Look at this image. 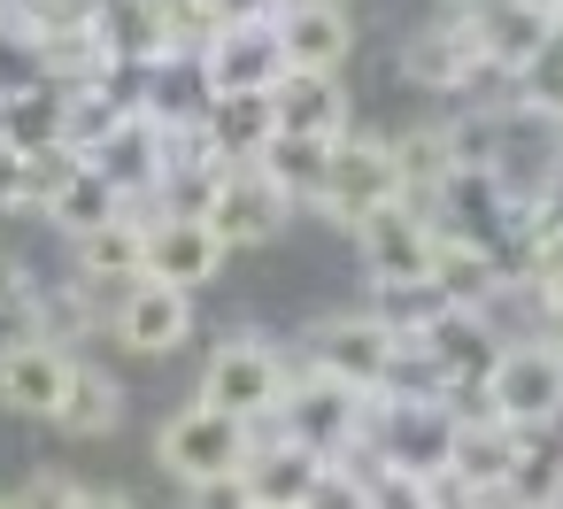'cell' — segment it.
Wrapping results in <instances>:
<instances>
[{"mask_svg":"<svg viewBox=\"0 0 563 509\" xmlns=\"http://www.w3.org/2000/svg\"><path fill=\"white\" fill-rule=\"evenodd\" d=\"M332 147H340V140H294V132H278L255 170H263L294 209H317V193H324V178H332Z\"/></svg>","mask_w":563,"mask_h":509,"instance_id":"26","label":"cell"},{"mask_svg":"<svg viewBox=\"0 0 563 509\" xmlns=\"http://www.w3.org/2000/svg\"><path fill=\"white\" fill-rule=\"evenodd\" d=\"M278 40H286V70L340 78L347 55H355V16H347V0H286Z\"/></svg>","mask_w":563,"mask_h":509,"instance_id":"17","label":"cell"},{"mask_svg":"<svg viewBox=\"0 0 563 509\" xmlns=\"http://www.w3.org/2000/svg\"><path fill=\"white\" fill-rule=\"evenodd\" d=\"M332 478V463L317 455V447H301V440H255V455H247V494H255V509H309L317 501V486Z\"/></svg>","mask_w":563,"mask_h":509,"instance_id":"18","label":"cell"},{"mask_svg":"<svg viewBox=\"0 0 563 509\" xmlns=\"http://www.w3.org/2000/svg\"><path fill=\"white\" fill-rule=\"evenodd\" d=\"M70 509H140V501H132L124 486H78V494H70Z\"/></svg>","mask_w":563,"mask_h":509,"instance_id":"36","label":"cell"},{"mask_svg":"<svg viewBox=\"0 0 563 509\" xmlns=\"http://www.w3.org/2000/svg\"><path fill=\"white\" fill-rule=\"evenodd\" d=\"M70 370H78V355L55 347V340L9 347V355H0V409L47 417V424H55V409H63V394H70Z\"/></svg>","mask_w":563,"mask_h":509,"instance_id":"19","label":"cell"},{"mask_svg":"<svg viewBox=\"0 0 563 509\" xmlns=\"http://www.w3.org/2000/svg\"><path fill=\"white\" fill-rule=\"evenodd\" d=\"M32 340H47V324H40V286H24L16 263H0V355H9V347H32Z\"/></svg>","mask_w":563,"mask_h":509,"instance_id":"30","label":"cell"},{"mask_svg":"<svg viewBox=\"0 0 563 509\" xmlns=\"http://www.w3.org/2000/svg\"><path fill=\"white\" fill-rule=\"evenodd\" d=\"M301 363H309V370H332V378H347V386H363V394H386V386L401 378V332H394L378 309H332V317L309 324Z\"/></svg>","mask_w":563,"mask_h":509,"instance_id":"4","label":"cell"},{"mask_svg":"<svg viewBox=\"0 0 563 509\" xmlns=\"http://www.w3.org/2000/svg\"><path fill=\"white\" fill-rule=\"evenodd\" d=\"M117 417H124V386H117L101 363H78V370H70V394H63V409H55V424H63L70 440H101V432H117Z\"/></svg>","mask_w":563,"mask_h":509,"instance_id":"28","label":"cell"},{"mask_svg":"<svg viewBox=\"0 0 563 509\" xmlns=\"http://www.w3.org/2000/svg\"><path fill=\"white\" fill-rule=\"evenodd\" d=\"M224 232L209 224V217H186V209H147V278L155 286H178V294H194V286H209L217 270H224Z\"/></svg>","mask_w":563,"mask_h":509,"instance_id":"13","label":"cell"},{"mask_svg":"<svg viewBox=\"0 0 563 509\" xmlns=\"http://www.w3.org/2000/svg\"><path fill=\"white\" fill-rule=\"evenodd\" d=\"M525 455H532V432H517V424H501V417H486V409H463V424H455V463H448L455 501H471V509L509 501Z\"/></svg>","mask_w":563,"mask_h":509,"instance_id":"8","label":"cell"},{"mask_svg":"<svg viewBox=\"0 0 563 509\" xmlns=\"http://www.w3.org/2000/svg\"><path fill=\"white\" fill-rule=\"evenodd\" d=\"M0 24H9V0H0Z\"/></svg>","mask_w":563,"mask_h":509,"instance_id":"41","label":"cell"},{"mask_svg":"<svg viewBox=\"0 0 563 509\" xmlns=\"http://www.w3.org/2000/svg\"><path fill=\"white\" fill-rule=\"evenodd\" d=\"M186 509H255V494H247V471H232V478H209V486H186Z\"/></svg>","mask_w":563,"mask_h":509,"instance_id":"31","label":"cell"},{"mask_svg":"<svg viewBox=\"0 0 563 509\" xmlns=\"http://www.w3.org/2000/svg\"><path fill=\"white\" fill-rule=\"evenodd\" d=\"M478 409L517 424V432H548L563 417V347L555 340H509L478 386Z\"/></svg>","mask_w":563,"mask_h":509,"instance_id":"6","label":"cell"},{"mask_svg":"<svg viewBox=\"0 0 563 509\" xmlns=\"http://www.w3.org/2000/svg\"><path fill=\"white\" fill-rule=\"evenodd\" d=\"M9 209H32V155L0 147V217Z\"/></svg>","mask_w":563,"mask_h":509,"instance_id":"32","label":"cell"},{"mask_svg":"<svg viewBox=\"0 0 563 509\" xmlns=\"http://www.w3.org/2000/svg\"><path fill=\"white\" fill-rule=\"evenodd\" d=\"M217 232H224V247L240 255V247H263V240H278L286 224H294V201L255 170V163H232L224 170V186L209 193V209H201Z\"/></svg>","mask_w":563,"mask_h":509,"instance_id":"15","label":"cell"},{"mask_svg":"<svg viewBox=\"0 0 563 509\" xmlns=\"http://www.w3.org/2000/svg\"><path fill=\"white\" fill-rule=\"evenodd\" d=\"M286 440L317 447L324 463H355L363 455V432H371V394L332 378V370H309L294 363V386H286V409H278Z\"/></svg>","mask_w":563,"mask_h":509,"instance_id":"3","label":"cell"},{"mask_svg":"<svg viewBox=\"0 0 563 509\" xmlns=\"http://www.w3.org/2000/svg\"><path fill=\"white\" fill-rule=\"evenodd\" d=\"M455 394H432V386H386L371 394V432H363V463H386V471H424V478H448L455 463Z\"/></svg>","mask_w":563,"mask_h":509,"instance_id":"1","label":"cell"},{"mask_svg":"<svg viewBox=\"0 0 563 509\" xmlns=\"http://www.w3.org/2000/svg\"><path fill=\"white\" fill-rule=\"evenodd\" d=\"M201 124H209V147H217L224 163H263L271 140H278V109H271V93L201 101Z\"/></svg>","mask_w":563,"mask_h":509,"instance_id":"23","label":"cell"},{"mask_svg":"<svg viewBox=\"0 0 563 509\" xmlns=\"http://www.w3.org/2000/svg\"><path fill=\"white\" fill-rule=\"evenodd\" d=\"M478 24V47H486V70L494 78H532L540 70V55L563 40V16L555 9H540V0H494L486 16H471Z\"/></svg>","mask_w":563,"mask_h":509,"instance_id":"16","label":"cell"},{"mask_svg":"<svg viewBox=\"0 0 563 509\" xmlns=\"http://www.w3.org/2000/svg\"><path fill=\"white\" fill-rule=\"evenodd\" d=\"M355 247H363V270H371L378 294H417V286H432L440 224H432V209L394 201V209H378V217L355 232Z\"/></svg>","mask_w":563,"mask_h":509,"instance_id":"9","label":"cell"},{"mask_svg":"<svg viewBox=\"0 0 563 509\" xmlns=\"http://www.w3.org/2000/svg\"><path fill=\"white\" fill-rule=\"evenodd\" d=\"M63 132H70V93H55V86H32L16 101H0V147L47 155V147H63Z\"/></svg>","mask_w":563,"mask_h":509,"instance_id":"27","label":"cell"},{"mask_svg":"<svg viewBox=\"0 0 563 509\" xmlns=\"http://www.w3.org/2000/svg\"><path fill=\"white\" fill-rule=\"evenodd\" d=\"M448 9H455V16H486V9H494V0H448Z\"/></svg>","mask_w":563,"mask_h":509,"instance_id":"37","label":"cell"},{"mask_svg":"<svg viewBox=\"0 0 563 509\" xmlns=\"http://www.w3.org/2000/svg\"><path fill=\"white\" fill-rule=\"evenodd\" d=\"M109 186H117V201L124 209H163V193H170V117L163 109H147V101H132L124 109V124L86 155Z\"/></svg>","mask_w":563,"mask_h":509,"instance_id":"7","label":"cell"},{"mask_svg":"<svg viewBox=\"0 0 563 509\" xmlns=\"http://www.w3.org/2000/svg\"><path fill=\"white\" fill-rule=\"evenodd\" d=\"M394 147V170H401V201L432 209L455 178H463V155H455V124H409L386 140Z\"/></svg>","mask_w":563,"mask_h":509,"instance_id":"20","label":"cell"},{"mask_svg":"<svg viewBox=\"0 0 563 509\" xmlns=\"http://www.w3.org/2000/svg\"><path fill=\"white\" fill-rule=\"evenodd\" d=\"M70 494H78V486H70L63 471H32L16 501H24V509H70Z\"/></svg>","mask_w":563,"mask_h":509,"instance_id":"33","label":"cell"},{"mask_svg":"<svg viewBox=\"0 0 563 509\" xmlns=\"http://www.w3.org/2000/svg\"><path fill=\"white\" fill-rule=\"evenodd\" d=\"M194 70H201V101L278 93V78H286V40H278V24H224V40H217Z\"/></svg>","mask_w":563,"mask_h":509,"instance_id":"12","label":"cell"},{"mask_svg":"<svg viewBox=\"0 0 563 509\" xmlns=\"http://www.w3.org/2000/svg\"><path fill=\"white\" fill-rule=\"evenodd\" d=\"M347 471V463H340ZM363 509H448V478H424V471H386V463H363Z\"/></svg>","mask_w":563,"mask_h":509,"instance_id":"29","label":"cell"},{"mask_svg":"<svg viewBox=\"0 0 563 509\" xmlns=\"http://www.w3.org/2000/svg\"><path fill=\"white\" fill-rule=\"evenodd\" d=\"M109 332H117V347H124V355H147V363H163V355H178V347L194 340V294L140 278V286H124V294H117V309H109Z\"/></svg>","mask_w":563,"mask_h":509,"instance_id":"14","label":"cell"},{"mask_svg":"<svg viewBox=\"0 0 563 509\" xmlns=\"http://www.w3.org/2000/svg\"><path fill=\"white\" fill-rule=\"evenodd\" d=\"M540 509H563V486H555V494H548V501H540Z\"/></svg>","mask_w":563,"mask_h":509,"instance_id":"38","label":"cell"},{"mask_svg":"<svg viewBox=\"0 0 563 509\" xmlns=\"http://www.w3.org/2000/svg\"><path fill=\"white\" fill-rule=\"evenodd\" d=\"M0 509H24V501H16V494H0Z\"/></svg>","mask_w":563,"mask_h":509,"instance_id":"39","label":"cell"},{"mask_svg":"<svg viewBox=\"0 0 563 509\" xmlns=\"http://www.w3.org/2000/svg\"><path fill=\"white\" fill-rule=\"evenodd\" d=\"M501 286H509V263H501L494 247L440 240V255H432V294H440V301H455V309H494Z\"/></svg>","mask_w":563,"mask_h":509,"instance_id":"24","label":"cell"},{"mask_svg":"<svg viewBox=\"0 0 563 509\" xmlns=\"http://www.w3.org/2000/svg\"><path fill=\"white\" fill-rule=\"evenodd\" d=\"M40 217L63 232V240H86V232H101V224H117L124 217V201H117V186L93 170V163H78L47 201H40Z\"/></svg>","mask_w":563,"mask_h":509,"instance_id":"25","label":"cell"},{"mask_svg":"<svg viewBox=\"0 0 563 509\" xmlns=\"http://www.w3.org/2000/svg\"><path fill=\"white\" fill-rule=\"evenodd\" d=\"M286 386H294V363L263 332H232L201 363V401L224 409V417H240V424H271L286 409Z\"/></svg>","mask_w":563,"mask_h":509,"instance_id":"2","label":"cell"},{"mask_svg":"<svg viewBox=\"0 0 563 509\" xmlns=\"http://www.w3.org/2000/svg\"><path fill=\"white\" fill-rule=\"evenodd\" d=\"M217 9H224V24H278L286 0H217Z\"/></svg>","mask_w":563,"mask_h":509,"instance_id":"35","label":"cell"},{"mask_svg":"<svg viewBox=\"0 0 563 509\" xmlns=\"http://www.w3.org/2000/svg\"><path fill=\"white\" fill-rule=\"evenodd\" d=\"M540 9H555V16H563V0H540Z\"/></svg>","mask_w":563,"mask_h":509,"instance_id":"40","label":"cell"},{"mask_svg":"<svg viewBox=\"0 0 563 509\" xmlns=\"http://www.w3.org/2000/svg\"><path fill=\"white\" fill-rule=\"evenodd\" d=\"M271 109H278V132H294V140H347V86L340 78L286 70Z\"/></svg>","mask_w":563,"mask_h":509,"instance_id":"21","label":"cell"},{"mask_svg":"<svg viewBox=\"0 0 563 509\" xmlns=\"http://www.w3.org/2000/svg\"><path fill=\"white\" fill-rule=\"evenodd\" d=\"M394 70H401L417 93H471L478 78H494V70H486V47H478V24L455 16V9H448L440 24L409 32L401 55H394Z\"/></svg>","mask_w":563,"mask_h":509,"instance_id":"11","label":"cell"},{"mask_svg":"<svg viewBox=\"0 0 563 509\" xmlns=\"http://www.w3.org/2000/svg\"><path fill=\"white\" fill-rule=\"evenodd\" d=\"M309 509H363V478H355V471H340V463H332V478H324V486H317V501H309Z\"/></svg>","mask_w":563,"mask_h":509,"instance_id":"34","label":"cell"},{"mask_svg":"<svg viewBox=\"0 0 563 509\" xmlns=\"http://www.w3.org/2000/svg\"><path fill=\"white\" fill-rule=\"evenodd\" d=\"M247 455H255V424H240V417L209 409L201 394H194L186 409H170V417H163V432H155V463H163L178 486L232 478V471H247Z\"/></svg>","mask_w":563,"mask_h":509,"instance_id":"5","label":"cell"},{"mask_svg":"<svg viewBox=\"0 0 563 509\" xmlns=\"http://www.w3.org/2000/svg\"><path fill=\"white\" fill-rule=\"evenodd\" d=\"M78 247V278L86 286H140L147 278V209H124L117 224H101V232H86V240H70Z\"/></svg>","mask_w":563,"mask_h":509,"instance_id":"22","label":"cell"},{"mask_svg":"<svg viewBox=\"0 0 563 509\" xmlns=\"http://www.w3.org/2000/svg\"><path fill=\"white\" fill-rule=\"evenodd\" d=\"M401 201V170H394V147L378 140V132H347L340 147H332V178H324V193H317V209L332 217V224H347V232H363L378 209H394Z\"/></svg>","mask_w":563,"mask_h":509,"instance_id":"10","label":"cell"}]
</instances>
